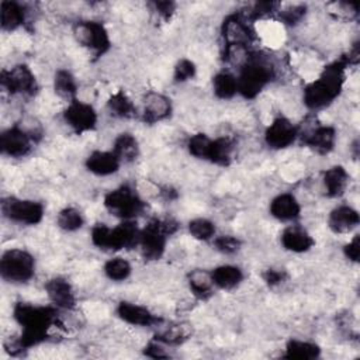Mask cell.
Segmentation results:
<instances>
[{
  "mask_svg": "<svg viewBox=\"0 0 360 360\" xmlns=\"http://www.w3.org/2000/svg\"><path fill=\"white\" fill-rule=\"evenodd\" d=\"M13 316L22 328L20 338L6 343V350L11 354L39 345L48 336L49 328L56 322L58 312L53 307H38L27 302L15 304Z\"/></svg>",
  "mask_w": 360,
  "mask_h": 360,
  "instance_id": "6da1fadb",
  "label": "cell"
},
{
  "mask_svg": "<svg viewBox=\"0 0 360 360\" xmlns=\"http://www.w3.org/2000/svg\"><path fill=\"white\" fill-rule=\"evenodd\" d=\"M346 66L347 59H340L328 65L323 69L322 75L305 87L304 103L308 108H323L339 96L345 82Z\"/></svg>",
  "mask_w": 360,
  "mask_h": 360,
  "instance_id": "7a4b0ae2",
  "label": "cell"
},
{
  "mask_svg": "<svg viewBox=\"0 0 360 360\" xmlns=\"http://www.w3.org/2000/svg\"><path fill=\"white\" fill-rule=\"evenodd\" d=\"M141 231L136 224L125 219L115 228H108L104 224H97L91 229V242L105 250H118L124 248H134L139 243Z\"/></svg>",
  "mask_w": 360,
  "mask_h": 360,
  "instance_id": "3957f363",
  "label": "cell"
},
{
  "mask_svg": "<svg viewBox=\"0 0 360 360\" xmlns=\"http://www.w3.org/2000/svg\"><path fill=\"white\" fill-rule=\"evenodd\" d=\"M177 229V224L173 219H152L142 231L139 236V246L142 256L148 260H158L166 246V239Z\"/></svg>",
  "mask_w": 360,
  "mask_h": 360,
  "instance_id": "277c9868",
  "label": "cell"
},
{
  "mask_svg": "<svg viewBox=\"0 0 360 360\" xmlns=\"http://www.w3.org/2000/svg\"><path fill=\"white\" fill-rule=\"evenodd\" d=\"M273 68L259 58H248L242 66L238 82V93L245 98H255L271 80Z\"/></svg>",
  "mask_w": 360,
  "mask_h": 360,
  "instance_id": "5b68a950",
  "label": "cell"
},
{
  "mask_svg": "<svg viewBox=\"0 0 360 360\" xmlns=\"http://www.w3.org/2000/svg\"><path fill=\"white\" fill-rule=\"evenodd\" d=\"M35 262L31 253L22 249H10L0 259L1 277L11 283H25L34 276Z\"/></svg>",
  "mask_w": 360,
  "mask_h": 360,
  "instance_id": "8992f818",
  "label": "cell"
},
{
  "mask_svg": "<svg viewBox=\"0 0 360 360\" xmlns=\"http://www.w3.org/2000/svg\"><path fill=\"white\" fill-rule=\"evenodd\" d=\"M105 208L115 217L131 219L142 212L143 201L128 186H121L104 197Z\"/></svg>",
  "mask_w": 360,
  "mask_h": 360,
  "instance_id": "52a82bcc",
  "label": "cell"
},
{
  "mask_svg": "<svg viewBox=\"0 0 360 360\" xmlns=\"http://www.w3.org/2000/svg\"><path fill=\"white\" fill-rule=\"evenodd\" d=\"M73 35L80 45L90 49L96 56H101L110 49V37L101 22L79 21L73 27Z\"/></svg>",
  "mask_w": 360,
  "mask_h": 360,
  "instance_id": "ba28073f",
  "label": "cell"
},
{
  "mask_svg": "<svg viewBox=\"0 0 360 360\" xmlns=\"http://www.w3.org/2000/svg\"><path fill=\"white\" fill-rule=\"evenodd\" d=\"M1 211H3V215L10 221L25 224V225H35L41 222L44 217L42 204L31 200L15 198V197L4 198L1 202Z\"/></svg>",
  "mask_w": 360,
  "mask_h": 360,
  "instance_id": "9c48e42d",
  "label": "cell"
},
{
  "mask_svg": "<svg viewBox=\"0 0 360 360\" xmlns=\"http://www.w3.org/2000/svg\"><path fill=\"white\" fill-rule=\"evenodd\" d=\"M0 83L11 94L32 96L37 91L35 76L25 65H17L10 70H3Z\"/></svg>",
  "mask_w": 360,
  "mask_h": 360,
  "instance_id": "30bf717a",
  "label": "cell"
},
{
  "mask_svg": "<svg viewBox=\"0 0 360 360\" xmlns=\"http://www.w3.org/2000/svg\"><path fill=\"white\" fill-rule=\"evenodd\" d=\"M68 125L77 134L91 131L97 124V114L90 104L73 100L63 112Z\"/></svg>",
  "mask_w": 360,
  "mask_h": 360,
  "instance_id": "8fae6325",
  "label": "cell"
},
{
  "mask_svg": "<svg viewBox=\"0 0 360 360\" xmlns=\"http://www.w3.org/2000/svg\"><path fill=\"white\" fill-rule=\"evenodd\" d=\"M32 136L18 127L8 128L0 135V148L4 155L11 158H22L31 150Z\"/></svg>",
  "mask_w": 360,
  "mask_h": 360,
  "instance_id": "7c38bea8",
  "label": "cell"
},
{
  "mask_svg": "<svg viewBox=\"0 0 360 360\" xmlns=\"http://www.w3.org/2000/svg\"><path fill=\"white\" fill-rule=\"evenodd\" d=\"M297 136V128L284 117L276 118L264 132L266 143L273 149L290 146Z\"/></svg>",
  "mask_w": 360,
  "mask_h": 360,
  "instance_id": "4fadbf2b",
  "label": "cell"
},
{
  "mask_svg": "<svg viewBox=\"0 0 360 360\" xmlns=\"http://www.w3.org/2000/svg\"><path fill=\"white\" fill-rule=\"evenodd\" d=\"M222 37L228 48H243L252 41L250 30L243 18L239 15H229L222 25Z\"/></svg>",
  "mask_w": 360,
  "mask_h": 360,
  "instance_id": "5bb4252c",
  "label": "cell"
},
{
  "mask_svg": "<svg viewBox=\"0 0 360 360\" xmlns=\"http://www.w3.org/2000/svg\"><path fill=\"white\" fill-rule=\"evenodd\" d=\"M172 112L170 100L160 93H149L143 101V121L148 124H153L167 118Z\"/></svg>",
  "mask_w": 360,
  "mask_h": 360,
  "instance_id": "9a60e30c",
  "label": "cell"
},
{
  "mask_svg": "<svg viewBox=\"0 0 360 360\" xmlns=\"http://www.w3.org/2000/svg\"><path fill=\"white\" fill-rule=\"evenodd\" d=\"M45 290H46L48 297L53 305H56L59 308H68V309L75 307V304H76L75 292H73L70 284L65 278L55 277V278L49 280L45 284Z\"/></svg>",
  "mask_w": 360,
  "mask_h": 360,
  "instance_id": "2e32d148",
  "label": "cell"
},
{
  "mask_svg": "<svg viewBox=\"0 0 360 360\" xmlns=\"http://www.w3.org/2000/svg\"><path fill=\"white\" fill-rule=\"evenodd\" d=\"M335 139H336L335 128L326 127V125L316 127L302 136V142L307 146L312 148L315 152L322 153V155H325L333 149Z\"/></svg>",
  "mask_w": 360,
  "mask_h": 360,
  "instance_id": "e0dca14e",
  "label": "cell"
},
{
  "mask_svg": "<svg viewBox=\"0 0 360 360\" xmlns=\"http://www.w3.org/2000/svg\"><path fill=\"white\" fill-rule=\"evenodd\" d=\"M283 246L294 253H302L314 246L312 236L300 225H291L281 233Z\"/></svg>",
  "mask_w": 360,
  "mask_h": 360,
  "instance_id": "ac0fdd59",
  "label": "cell"
},
{
  "mask_svg": "<svg viewBox=\"0 0 360 360\" xmlns=\"http://www.w3.org/2000/svg\"><path fill=\"white\" fill-rule=\"evenodd\" d=\"M117 314L127 323L138 325V326H149L159 321L145 307H141V305H136V304H132L128 301H122L118 304Z\"/></svg>",
  "mask_w": 360,
  "mask_h": 360,
  "instance_id": "d6986e66",
  "label": "cell"
},
{
  "mask_svg": "<svg viewBox=\"0 0 360 360\" xmlns=\"http://www.w3.org/2000/svg\"><path fill=\"white\" fill-rule=\"evenodd\" d=\"M301 211L300 202L290 193H283L274 197L270 202V214L278 221H294Z\"/></svg>",
  "mask_w": 360,
  "mask_h": 360,
  "instance_id": "ffe728a7",
  "label": "cell"
},
{
  "mask_svg": "<svg viewBox=\"0 0 360 360\" xmlns=\"http://www.w3.org/2000/svg\"><path fill=\"white\" fill-rule=\"evenodd\" d=\"M359 212L349 205L336 207L328 219L329 228L336 233H347L359 224Z\"/></svg>",
  "mask_w": 360,
  "mask_h": 360,
  "instance_id": "44dd1931",
  "label": "cell"
},
{
  "mask_svg": "<svg viewBox=\"0 0 360 360\" xmlns=\"http://www.w3.org/2000/svg\"><path fill=\"white\" fill-rule=\"evenodd\" d=\"M120 165L121 162L114 152L96 150L86 160V167L97 176L112 174L120 169Z\"/></svg>",
  "mask_w": 360,
  "mask_h": 360,
  "instance_id": "7402d4cb",
  "label": "cell"
},
{
  "mask_svg": "<svg viewBox=\"0 0 360 360\" xmlns=\"http://www.w3.org/2000/svg\"><path fill=\"white\" fill-rule=\"evenodd\" d=\"M349 184V174L342 166H333L323 173V186L329 197H340Z\"/></svg>",
  "mask_w": 360,
  "mask_h": 360,
  "instance_id": "603a6c76",
  "label": "cell"
},
{
  "mask_svg": "<svg viewBox=\"0 0 360 360\" xmlns=\"http://www.w3.org/2000/svg\"><path fill=\"white\" fill-rule=\"evenodd\" d=\"M0 22L4 31H14L24 22V8L20 3L4 0L0 4Z\"/></svg>",
  "mask_w": 360,
  "mask_h": 360,
  "instance_id": "cb8c5ba5",
  "label": "cell"
},
{
  "mask_svg": "<svg viewBox=\"0 0 360 360\" xmlns=\"http://www.w3.org/2000/svg\"><path fill=\"white\" fill-rule=\"evenodd\" d=\"M211 277H212L214 285H217L222 290H232L236 285H239V283L243 278V274L239 267L231 266V264H224V266L215 267L211 271Z\"/></svg>",
  "mask_w": 360,
  "mask_h": 360,
  "instance_id": "d4e9b609",
  "label": "cell"
},
{
  "mask_svg": "<svg viewBox=\"0 0 360 360\" xmlns=\"http://www.w3.org/2000/svg\"><path fill=\"white\" fill-rule=\"evenodd\" d=\"M112 152L120 159V162H132L139 153L138 141L131 134H120L114 141Z\"/></svg>",
  "mask_w": 360,
  "mask_h": 360,
  "instance_id": "484cf974",
  "label": "cell"
},
{
  "mask_svg": "<svg viewBox=\"0 0 360 360\" xmlns=\"http://www.w3.org/2000/svg\"><path fill=\"white\" fill-rule=\"evenodd\" d=\"M188 284L193 294L200 300H207L212 294V277L211 273L205 270H193L188 274Z\"/></svg>",
  "mask_w": 360,
  "mask_h": 360,
  "instance_id": "4316f807",
  "label": "cell"
},
{
  "mask_svg": "<svg viewBox=\"0 0 360 360\" xmlns=\"http://www.w3.org/2000/svg\"><path fill=\"white\" fill-rule=\"evenodd\" d=\"M319 353H321V349L315 343L291 339L285 346L284 357L298 359V360H311V359H316Z\"/></svg>",
  "mask_w": 360,
  "mask_h": 360,
  "instance_id": "83f0119b",
  "label": "cell"
},
{
  "mask_svg": "<svg viewBox=\"0 0 360 360\" xmlns=\"http://www.w3.org/2000/svg\"><path fill=\"white\" fill-rule=\"evenodd\" d=\"M232 150H233V145L229 138H217L214 141L211 139L207 159L215 165L228 166L231 162Z\"/></svg>",
  "mask_w": 360,
  "mask_h": 360,
  "instance_id": "f1b7e54d",
  "label": "cell"
},
{
  "mask_svg": "<svg viewBox=\"0 0 360 360\" xmlns=\"http://www.w3.org/2000/svg\"><path fill=\"white\" fill-rule=\"evenodd\" d=\"M53 89L55 93L66 100H76V93H77V83L73 77V75L68 70H58L53 79Z\"/></svg>",
  "mask_w": 360,
  "mask_h": 360,
  "instance_id": "f546056e",
  "label": "cell"
},
{
  "mask_svg": "<svg viewBox=\"0 0 360 360\" xmlns=\"http://www.w3.org/2000/svg\"><path fill=\"white\" fill-rule=\"evenodd\" d=\"M212 89L217 97L219 98H232L238 93L236 77L228 72H221L212 79Z\"/></svg>",
  "mask_w": 360,
  "mask_h": 360,
  "instance_id": "4dcf8cb0",
  "label": "cell"
},
{
  "mask_svg": "<svg viewBox=\"0 0 360 360\" xmlns=\"http://www.w3.org/2000/svg\"><path fill=\"white\" fill-rule=\"evenodd\" d=\"M191 333V329L187 323H170L165 326L156 336L158 340L166 343V345H179L183 340H186Z\"/></svg>",
  "mask_w": 360,
  "mask_h": 360,
  "instance_id": "1f68e13d",
  "label": "cell"
},
{
  "mask_svg": "<svg viewBox=\"0 0 360 360\" xmlns=\"http://www.w3.org/2000/svg\"><path fill=\"white\" fill-rule=\"evenodd\" d=\"M107 107L114 117L129 118L135 114V107H134L132 101L122 91L112 94L107 101Z\"/></svg>",
  "mask_w": 360,
  "mask_h": 360,
  "instance_id": "d6a6232c",
  "label": "cell"
},
{
  "mask_svg": "<svg viewBox=\"0 0 360 360\" xmlns=\"http://www.w3.org/2000/svg\"><path fill=\"white\" fill-rule=\"evenodd\" d=\"M56 222H58L60 229L68 231V232H73V231L80 229L83 226L84 221H83V217H82L80 211H77L76 208L68 207V208H63L59 212Z\"/></svg>",
  "mask_w": 360,
  "mask_h": 360,
  "instance_id": "836d02e7",
  "label": "cell"
},
{
  "mask_svg": "<svg viewBox=\"0 0 360 360\" xmlns=\"http://www.w3.org/2000/svg\"><path fill=\"white\" fill-rule=\"evenodd\" d=\"M104 273L110 280L122 281L131 274V264L122 257H114L105 263Z\"/></svg>",
  "mask_w": 360,
  "mask_h": 360,
  "instance_id": "e575fe53",
  "label": "cell"
},
{
  "mask_svg": "<svg viewBox=\"0 0 360 360\" xmlns=\"http://www.w3.org/2000/svg\"><path fill=\"white\" fill-rule=\"evenodd\" d=\"M188 231L195 239L207 240V239H211L214 236L215 226L211 221H208L205 218H195V219L190 221Z\"/></svg>",
  "mask_w": 360,
  "mask_h": 360,
  "instance_id": "d590c367",
  "label": "cell"
},
{
  "mask_svg": "<svg viewBox=\"0 0 360 360\" xmlns=\"http://www.w3.org/2000/svg\"><path fill=\"white\" fill-rule=\"evenodd\" d=\"M210 145H211V139L204 134H195L187 142L188 152L198 159H207Z\"/></svg>",
  "mask_w": 360,
  "mask_h": 360,
  "instance_id": "8d00e7d4",
  "label": "cell"
},
{
  "mask_svg": "<svg viewBox=\"0 0 360 360\" xmlns=\"http://www.w3.org/2000/svg\"><path fill=\"white\" fill-rule=\"evenodd\" d=\"M214 245L219 252H222L225 255H232V253L239 250L240 240L236 239L235 236H231V235H222V236H218L214 240Z\"/></svg>",
  "mask_w": 360,
  "mask_h": 360,
  "instance_id": "74e56055",
  "label": "cell"
},
{
  "mask_svg": "<svg viewBox=\"0 0 360 360\" xmlns=\"http://www.w3.org/2000/svg\"><path fill=\"white\" fill-rule=\"evenodd\" d=\"M195 75V65L188 59H181L174 66V80L186 82Z\"/></svg>",
  "mask_w": 360,
  "mask_h": 360,
  "instance_id": "f35d334b",
  "label": "cell"
},
{
  "mask_svg": "<svg viewBox=\"0 0 360 360\" xmlns=\"http://www.w3.org/2000/svg\"><path fill=\"white\" fill-rule=\"evenodd\" d=\"M305 14V6H292L290 8H285L284 11H280V18L285 24H295L298 22Z\"/></svg>",
  "mask_w": 360,
  "mask_h": 360,
  "instance_id": "ab89813d",
  "label": "cell"
},
{
  "mask_svg": "<svg viewBox=\"0 0 360 360\" xmlns=\"http://www.w3.org/2000/svg\"><path fill=\"white\" fill-rule=\"evenodd\" d=\"M263 278L270 287H274V285H278V284L285 281L287 273L284 270H280V269H269V270L264 271Z\"/></svg>",
  "mask_w": 360,
  "mask_h": 360,
  "instance_id": "60d3db41",
  "label": "cell"
},
{
  "mask_svg": "<svg viewBox=\"0 0 360 360\" xmlns=\"http://www.w3.org/2000/svg\"><path fill=\"white\" fill-rule=\"evenodd\" d=\"M345 255L352 262H357L360 256V236L356 235L346 246H345Z\"/></svg>",
  "mask_w": 360,
  "mask_h": 360,
  "instance_id": "b9f144b4",
  "label": "cell"
},
{
  "mask_svg": "<svg viewBox=\"0 0 360 360\" xmlns=\"http://www.w3.org/2000/svg\"><path fill=\"white\" fill-rule=\"evenodd\" d=\"M153 6H155L156 13L163 18H169L173 14L174 7H176L174 3H172V1H155Z\"/></svg>",
  "mask_w": 360,
  "mask_h": 360,
  "instance_id": "7bdbcfd3",
  "label": "cell"
},
{
  "mask_svg": "<svg viewBox=\"0 0 360 360\" xmlns=\"http://www.w3.org/2000/svg\"><path fill=\"white\" fill-rule=\"evenodd\" d=\"M145 354L148 357H152V359H163V357H167V354L165 353V350L162 349L160 345L158 343H149L146 347H145Z\"/></svg>",
  "mask_w": 360,
  "mask_h": 360,
  "instance_id": "ee69618b",
  "label": "cell"
}]
</instances>
